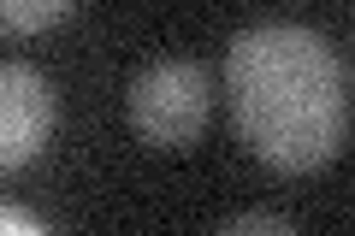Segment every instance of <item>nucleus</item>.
I'll use <instances>...</instances> for the list:
<instances>
[{
  "label": "nucleus",
  "mask_w": 355,
  "mask_h": 236,
  "mask_svg": "<svg viewBox=\"0 0 355 236\" xmlns=\"http://www.w3.org/2000/svg\"><path fill=\"white\" fill-rule=\"evenodd\" d=\"M254 230L291 236V219L284 212H237V219H225V236H254Z\"/></svg>",
  "instance_id": "5"
},
{
  "label": "nucleus",
  "mask_w": 355,
  "mask_h": 236,
  "mask_svg": "<svg viewBox=\"0 0 355 236\" xmlns=\"http://www.w3.org/2000/svg\"><path fill=\"white\" fill-rule=\"evenodd\" d=\"M214 112V77L202 60H154L130 77L125 89V118L148 148L178 154L207 130Z\"/></svg>",
  "instance_id": "2"
},
{
  "label": "nucleus",
  "mask_w": 355,
  "mask_h": 236,
  "mask_svg": "<svg viewBox=\"0 0 355 236\" xmlns=\"http://www.w3.org/2000/svg\"><path fill=\"white\" fill-rule=\"evenodd\" d=\"M53 83L24 60H0V177L24 172L53 136Z\"/></svg>",
  "instance_id": "3"
},
{
  "label": "nucleus",
  "mask_w": 355,
  "mask_h": 236,
  "mask_svg": "<svg viewBox=\"0 0 355 236\" xmlns=\"http://www.w3.org/2000/svg\"><path fill=\"white\" fill-rule=\"evenodd\" d=\"M0 230L36 236V230H42V219H36V212H24V207H6V201H0Z\"/></svg>",
  "instance_id": "6"
},
{
  "label": "nucleus",
  "mask_w": 355,
  "mask_h": 236,
  "mask_svg": "<svg viewBox=\"0 0 355 236\" xmlns=\"http://www.w3.org/2000/svg\"><path fill=\"white\" fill-rule=\"evenodd\" d=\"M237 136L284 177L320 172L349 142V65L308 24H249L225 48Z\"/></svg>",
  "instance_id": "1"
},
{
  "label": "nucleus",
  "mask_w": 355,
  "mask_h": 236,
  "mask_svg": "<svg viewBox=\"0 0 355 236\" xmlns=\"http://www.w3.org/2000/svg\"><path fill=\"white\" fill-rule=\"evenodd\" d=\"M71 12V0H0V30L6 36H36V30H53Z\"/></svg>",
  "instance_id": "4"
}]
</instances>
